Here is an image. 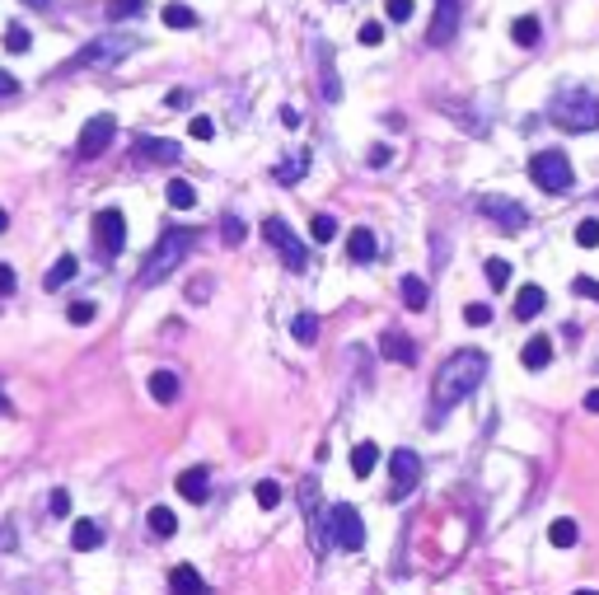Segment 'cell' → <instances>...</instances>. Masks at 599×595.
I'll list each match as a JSON object with an SVG mask.
<instances>
[{
    "mask_svg": "<svg viewBox=\"0 0 599 595\" xmlns=\"http://www.w3.org/2000/svg\"><path fill=\"white\" fill-rule=\"evenodd\" d=\"M482 375H487V357L478 347H464V351H454V357L435 370V380H431V403H435V422H441L454 403H464L478 385H482Z\"/></svg>",
    "mask_w": 599,
    "mask_h": 595,
    "instance_id": "cell-1",
    "label": "cell"
},
{
    "mask_svg": "<svg viewBox=\"0 0 599 595\" xmlns=\"http://www.w3.org/2000/svg\"><path fill=\"white\" fill-rule=\"evenodd\" d=\"M193 245H197V230H165L159 235V245H155V254L146 258V267H141V286H159L165 277H174L178 267H183V258L193 254Z\"/></svg>",
    "mask_w": 599,
    "mask_h": 595,
    "instance_id": "cell-2",
    "label": "cell"
},
{
    "mask_svg": "<svg viewBox=\"0 0 599 595\" xmlns=\"http://www.w3.org/2000/svg\"><path fill=\"white\" fill-rule=\"evenodd\" d=\"M548 118L562 127V131H594L599 127V99L581 85H566L553 94L548 103Z\"/></svg>",
    "mask_w": 599,
    "mask_h": 595,
    "instance_id": "cell-3",
    "label": "cell"
},
{
    "mask_svg": "<svg viewBox=\"0 0 599 595\" xmlns=\"http://www.w3.org/2000/svg\"><path fill=\"white\" fill-rule=\"evenodd\" d=\"M141 47V38H131V34H99L94 43H85L75 52V57L62 66V71H90V66H113L122 57H131V52Z\"/></svg>",
    "mask_w": 599,
    "mask_h": 595,
    "instance_id": "cell-4",
    "label": "cell"
},
{
    "mask_svg": "<svg viewBox=\"0 0 599 595\" xmlns=\"http://www.w3.org/2000/svg\"><path fill=\"white\" fill-rule=\"evenodd\" d=\"M529 178L543 187V193H571V183H576V174H571V159L562 150H538L529 159Z\"/></svg>",
    "mask_w": 599,
    "mask_h": 595,
    "instance_id": "cell-5",
    "label": "cell"
},
{
    "mask_svg": "<svg viewBox=\"0 0 599 595\" xmlns=\"http://www.w3.org/2000/svg\"><path fill=\"white\" fill-rule=\"evenodd\" d=\"M262 239L281 254V263L290 267V273H305V267H309V249L300 245V235L281 221V216H267V221H262Z\"/></svg>",
    "mask_w": 599,
    "mask_h": 595,
    "instance_id": "cell-6",
    "label": "cell"
},
{
    "mask_svg": "<svg viewBox=\"0 0 599 595\" xmlns=\"http://www.w3.org/2000/svg\"><path fill=\"white\" fill-rule=\"evenodd\" d=\"M328 530H333V544L347 549V553H357L366 544V521H361V511L351 506V502H338L328 511Z\"/></svg>",
    "mask_w": 599,
    "mask_h": 595,
    "instance_id": "cell-7",
    "label": "cell"
},
{
    "mask_svg": "<svg viewBox=\"0 0 599 595\" xmlns=\"http://www.w3.org/2000/svg\"><path fill=\"white\" fill-rule=\"evenodd\" d=\"M113 137H118V118H113V113H94L85 127H80L75 155H80V159H99L108 146H113Z\"/></svg>",
    "mask_w": 599,
    "mask_h": 595,
    "instance_id": "cell-8",
    "label": "cell"
},
{
    "mask_svg": "<svg viewBox=\"0 0 599 595\" xmlns=\"http://www.w3.org/2000/svg\"><path fill=\"white\" fill-rule=\"evenodd\" d=\"M478 211L487 216L492 226H501L506 235H520L525 226H529V211L515 202V197H501V193H487V197H478Z\"/></svg>",
    "mask_w": 599,
    "mask_h": 595,
    "instance_id": "cell-9",
    "label": "cell"
},
{
    "mask_svg": "<svg viewBox=\"0 0 599 595\" xmlns=\"http://www.w3.org/2000/svg\"><path fill=\"white\" fill-rule=\"evenodd\" d=\"M94 245H99V254H103V258L122 254V245H127V216H122L118 206L94 211Z\"/></svg>",
    "mask_w": 599,
    "mask_h": 595,
    "instance_id": "cell-10",
    "label": "cell"
},
{
    "mask_svg": "<svg viewBox=\"0 0 599 595\" xmlns=\"http://www.w3.org/2000/svg\"><path fill=\"white\" fill-rule=\"evenodd\" d=\"M389 478H394L389 497L403 502L407 493L417 488V478H422V459H417V450H394V455H389Z\"/></svg>",
    "mask_w": 599,
    "mask_h": 595,
    "instance_id": "cell-11",
    "label": "cell"
},
{
    "mask_svg": "<svg viewBox=\"0 0 599 595\" xmlns=\"http://www.w3.org/2000/svg\"><path fill=\"white\" fill-rule=\"evenodd\" d=\"M459 14H464V0H435V14H431V47H450L459 34Z\"/></svg>",
    "mask_w": 599,
    "mask_h": 595,
    "instance_id": "cell-12",
    "label": "cell"
},
{
    "mask_svg": "<svg viewBox=\"0 0 599 595\" xmlns=\"http://www.w3.org/2000/svg\"><path fill=\"white\" fill-rule=\"evenodd\" d=\"M136 159H146V165H178L183 146L169 141V137H141L136 141Z\"/></svg>",
    "mask_w": 599,
    "mask_h": 595,
    "instance_id": "cell-13",
    "label": "cell"
},
{
    "mask_svg": "<svg viewBox=\"0 0 599 595\" xmlns=\"http://www.w3.org/2000/svg\"><path fill=\"white\" fill-rule=\"evenodd\" d=\"M174 488H178L183 502H206V497H211V474H206L202 465H197V469H183Z\"/></svg>",
    "mask_w": 599,
    "mask_h": 595,
    "instance_id": "cell-14",
    "label": "cell"
},
{
    "mask_svg": "<svg viewBox=\"0 0 599 595\" xmlns=\"http://www.w3.org/2000/svg\"><path fill=\"white\" fill-rule=\"evenodd\" d=\"M379 351H385L389 361H398V366H413L417 361V342L407 338V333H398V329H389L385 338H379Z\"/></svg>",
    "mask_w": 599,
    "mask_h": 595,
    "instance_id": "cell-15",
    "label": "cell"
},
{
    "mask_svg": "<svg viewBox=\"0 0 599 595\" xmlns=\"http://www.w3.org/2000/svg\"><path fill=\"white\" fill-rule=\"evenodd\" d=\"M375 254H379V239H375V230H366V226H357V230H351L347 235V258L351 263H375Z\"/></svg>",
    "mask_w": 599,
    "mask_h": 595,
    "instance_id": "cell-16",
    "label": "cell"
},
{
    "mask_svg": "<svg viewBox=\"0 0 599 595\" xmlns=\"http://www.w3.org/2000/svg\"><path fill=\"white\" fill-rule=\"evenodd\" d=\"M169 590L174 595H211L206 581H202V572H197V567H187V562H178L174 572H169Z\"/></svg>",
    "mask_w": 599,
    "mask_h": 595,
    "instance_id": "cell-17",
    "label": "cell"
},
{
    "mask_svg": "<svg viewBox=\"0 0 599 595\" xmlns=\"http://www.w3.org/2000/svg\"><path fill=\"white\" fill-rule=\"evenodd\" d=\"M543 305H548V291L543 286H520V295H515V319L529 323V319L543 314Z\"/></svg>",
    "mask_w": 599,
    "mask_h": 595,
    "instance_id": "cell-18",
    "label": "cell"
},
{
    "mask_svg": "<svg viewBox=\"0 0 599 595\" xmlns=\"http://www.w3.org/2000/svg\"><path fill=\"white\" fill-rule=\"evenodd\" d=\"M520 361H525V370H543V366L553 361V338L534 333V338L525 342V351H520Z\"/></svg>",
    "mask_w": 599,
    "mask_h": 595,
    "instance_id": "cell-19",
    "label": "cell"
},
{
    "mask_svg": "<svg viewBox=\"0 0 599 595\" xmlns=\"http://www.w3.org/2000/svg\"><path fill=\"white\" fill-rule=\"evenodd\" d=\"M71 544H75L80 553H94V549L103 544V525H99V521H75V530H71Z\"/></svg>",
    "mask_w": 599,
    "mask_h": 595,
    "instance_id": "cell-20",
    "label": "cell"
},
{
    "mask_svg": "<svg viewBox=\"0 0 599 595\" xmlns=\"http://www.w3.org/2000/svg\"><path fill=\"white\" fill-rule=\"evenodd\" d=\"M150 398L155 403H174L178 398V370H150Z\"/></svg>",
    "mask_w": 599,
    "mask_h": 595,
    "instance_id": "cell-21",
    "label": "cell"
},
{
    "mask_svg": "<svg viewBox=\"0 0 599 595\" xmlns=\"http://www.w3.org/2000/svg\"><path fill=\"white\" fill-rule=\"evenodd\" d=\"M375 465H379V446H375V441L351 446V474H357V478H370Z\"/></svg>",
    "mask_w": 599,
    "mask_h": 595,
    "instance_id": "cell-22",
    "label": "cell"
},
{
    "mask_svg": "<svg viewBox=\"0 0 599 595\" xmlns=\"http://www.w3.org/2000/svg\"><path fill=\"white\" fill-rule=\"evenodd\" d=\"M398 295H403L407 310H426V301H431V291H426L422 277H403V282H398Z\"/></svg>",
    "mask_w": 599,
    "mask_h": 595,
    "instance_id": "cell-23",
    "label": "cell"
},
{
    "mask_svg": "<svg viewBox=\"0 0 599 595\" xmlns=\"http://www.w3.org/2000/svg\"><path fill=\"white\" fill-rule=\"evenodd\" d=\"M75 273H80V258L75 254H62L57 263H52V273H47V291H62Z\"/></svg>",
    "mask_w": 599,
    "mask_h": 595,
    "instance_id": "cell-24",
    "label": "cell"
},
{
    "mask_svg": "<svg viewBox=\"0 0 599 595\" xmlns=\"http://www.w3.org/2000/svg\"><path fill=\"white\" fill-rule=\"evenodd\" d=\"M576 539H581V525L571 521V516H562V521L548 525V544H553V549H571Z\"/></svg>",
    "mask_w": 599,
    "mask_h": 595,
    "instance_id": "cell-25",
    "label": "cell"
},
{
    "mask_svg": "<svg viewBox=\"0 0 599 595\" xmlns=\"http://www.w3.org/2000/svg\"><path fill=\"white\" fill-rule=\"evenodd\" d=\"M159 19H165V29H197V10L193 5H178V0L159 10Z\"/></svg>",
    "mask_w": 599,
    "mask_h": 595,
    "instance_id": "cell-26",
    "label": "cell"
},
{
    "mask_svg": "<svg viewBox=\"0 0 599 595\" xmlns=\"http://www.w3.org/2000/svg\"><path fill=\"white\" fill-rule=\"evenodd\" d=\"M165 197H169L174 211H193V206H197V187H193V183H183V178H174V183L165 187Z\"/></svg>",
    "mask_w": 599,
    "mask_h": 595,
    "instance_id": "cell-27",
    "label": "cell"
},
{
    "mask_svg": "<svg viewBox=\"0 0 599 595\" xmlns=\"http://www.w3.org/2000/svg\"><path fill=\"white\" fill-rule=\"evenodd\" d=\"M510 38H515V43H520V47H534V43L543 38V24H538L534 14H520V19H515V24H510Z\"/></svg>",
    "mask_w": 599,
    "mask_h": 595,
    "instance_id": "cell-28",
    "label": "cell"
},
{
    "mask_svg": "<svg viewBox=\"0 0 599 595\" xmlns=\"http://www.w3.org/2000/svg\"><path fill=\"white\" fill-rule=\"evenodd\" d=\"M305 169H309V155H305V150H295L286 165L271 169V178H277V183H295V178H305Z\"/></svg>",
    "mask_w": 599,
    "mask_h": 595,
    "instance_id": "cell-29",
    "label": "cell"
},
{
    "mask_svg": "<svg viewBox=\"0 0 599 595\" xmlns=\"http://www.w3.org/2000/svg\"><path fill=\"white\" fill-rule=\"evenodd\" d=\"M136 14H146V0H108V24H122Z\"/></svg>",
    "mask_w": 599,
    "mask_h": 595,
    "instance_id": "cell-30",
    "label": "cell"
},
{
    "mask_svg": "<svg viewBox=\"0 0 599 595\" xmlns=\"http://www.w3.org/2000/svg\"><path fill=\"white\" fill-rule=\"evenodd\" d=\"M290 338H295L300 347H309V342L319 338V319H314V314H295V323H290Z\"/></svg>",
    "mask_w": 599,
    "mask_h": 595,
    "instance_id": "cell-31",
    "label": "cell"
},
{
    "mask_svg": "<svg viewBox=\"0 0 599 595\" xmlns=\"http://www.w3.org/2000/svg\"><path fill=\"white\" fill-rule=\"evenodd\" d=\"M146 521H150V530H155L159 539H169V534L178 530V516H174V511H169V506H155V511H150V516H146Z\"/></svg>",
    "mask_w": 599,
    "mask_h": 595,
    "instance_id": "cell-32",
    "label": "cell"
},
{
    "mask_svg": "<svg viewBox=\"0 0 599 595\" xmlns=\"http://www.w3.org/2000/svg\"><path fill=\"white\" fill-rule=\"evenodd\" d=\"M309 235H314V245H333V235H338V221L328 211H319L314 221H309Z\"/></svg>",
    "mask_w": 599,
    "mask_h": 595,
    "instance_id": "cell-33",
    "label": "cell"
},
{
    "mask_svg": "<svg viewBox=\"0 0 599 595\" xmlns=\"http://www.w3.org/2000/svg\"><path fill=\"white\" fill-rule=\"evenodd\" d=\"M253 497H258V506L262 511H271V506H281V483H271V478H262L258 488H253Z\"/></svg>",
    "mask_w": 599,
    "mask_h": 595,
    "instance_id": "cell-34",
    "label": "cell"
},
{
    "mask_svg": "<svg viewBox=\"0 0 599 595\" xmlns=\"http://www.w3.org/2000/svg\"><path fill=\"white\" fill-rule=\"evenodd\" d=\"M5 47L14 52V57H19V52H29V47H33L29 29H24V24H10V29H5Z\"/></svg>",
    "mask_w": 599,
    "mask_h": 595,
    "instance_id": "cell-35",
    "label": "cell"
},
{
    "mask_svg": "<svg viewBox=\"0 0 599 595\" xmlns=\"http://www.w3.org/2000/svg\"><path fill=\"white\" fill-rule=\"evenodd\" d=\"M487 282L501 291V286L510 282V263H506V258H487Z\"/></svg>",
    "mask_w": 599,
    "mask_h": 595,
    "instance_id": "cell-36",
    "label": "cell"
},
{
    "mask_svg": "<svg viewBox=\"0 0 599 595\" xmlns=\"http://www.w3.org/2000/svg\"><path fill=\"white\" fill-rule=\"evenodd\" d=\"M385 14H389V24H407L413 19V0H385Z\"/></svg>",
    "mask_w": 599,
    "mask_h": 595,
    "instance_id": "cell-37",
    "label": "cell"
},
{
    "mask_svg": "<svg viewBox=\"0 0 599 595\" xmlns=\"http://www.w3.org/2000/svg\"><path fill=\"white\" fill-rule=\"evenodd\" d=\"M576 245H581V249H594V245H599V221H581V226H576Z\"/></svg>",
    "mask_w": 599,
    "mask_h": 595,
    "instance_id": "cell-38",
    "label": "cell"
},
{
    "mask_svg": "<svg viewBox=\"0 0 599 595\" xmlns=\"http://www.w3.org/2000/svg\"><path fill=\"white\" fill-rule=\"evenodd\" d=\"M464 319L473 323V329H482V323H492V305H482V301H473V305L464 310Z\"/></svg>",
    "mask_w": 599,
    "mask_h": 595,
    "instance_id": "cell-39",
    "label": "cell"
},
{
    "mask_svg": "<svg viewBox=\"0 0 599 595\" xmlns=\"http://www.w3.org/2000/svg\"><path fill=\"white\" fill-rule=\"evenodd\" d=\"M357 38H361L366 47H379V43H385V24H375V19L361 24V34H357Z\"/></svg>",
    "mask_w": 599,
    "mask_h": 595,
    "instance_id": "cell-40",
    "label": "cell"
},
{
    "mask_svg": "<svg viewBox=\"0 0 599 595\" xmlns=\"http://www.w3.org/2000/svg\"><path fill=\"white\" fill-rule=\"evenodd\" d=\"M66 319H71V323H90V319H94V305H90V301H75V305H66Z\"/></svg>",
    "mask_w": 599,
    "mask_h": 595,
    "instance_id": "cell-41",
    "label": "cell"
},
{
    "mask_svg": "<svg viewBox=\"0 0 599 595\" xmlns=\"http://www.w3.org/2000/svg\"><path fill=\"white\" fill-rule=\"evenodd\" d=\"M187 131H193L197 141H211V137H215V122H211V118H193V127H187Z\"/></svg>",
    "mask_w": 599,
    "mask_h": 595,
    "instance_id": "cell-42",
    "label": "cell"
},
{
    "mask_svg": "<svg viewBox=\"0 0 599 595\" xmlns=\"http://www.w3.org/2000/svg\"><path fill=\"white\" fill-rule=\"evenodd\" d=\"M47 506H52V516H66V511H71V493H62V488H57V493L47 497Z\"/></svg>",
    "mask_w": 599,
    "mask_h": 595,
    "instance_id": "cell-43",
    "label": "cell"
},
{
    "mask_svg": "<svg viewBox=\"0 0 599 595\" xmlns=\"http://www.w3.org/2000/svg\"><path fill=\"white\" fill-rule=\"evenodd\" d=\"M571 286H576V295H590V301H599V282H594V277H576Z\"/></svg>",
    "mask_w": 599,
    "mask_h": 595,
    "instance_id": "cell-44",
    "label": "cell"
},
{
    "mask_svg": "<svg viewBox=\"0 0 599 595\" xmlns=\"http://www.w3.org/2000/svg\"><path fill=\"white\" fill-rule=\"evenodd\" d=\"M0 295H14V267L0 263Z\"/></svg>",
    "mask_w": 599,
    "mask_h": 595,
    "instance_id": "cell-45",
    "label": "cell"
},
{
    "mask_svg": "<svg viewBox=\"0 0 599 595\" xmlns=\"http://www.w3.org/2000/svg\"><path fill=\"white\" fill-rule=\"evenodd\" d=\"M239 239H243V221L230 216V221H225V245H239Z\"/></svg>",
    "mask_w": 599,
    "mask_h": 595,
    "instance_id": "cell-46",
    "label": "cell"
},
{
    "mask_svg": "<svg viewBox=\"0 0 599 595\" xmlns=\"http://www.w3.org/2000/svg\"><path fill=\"white\" fill-rule=\"evenodd\" d=\"M389 165V146H375L370 150V169H385Z\"/></svg>",
    "mask_w": 599,
    "mask_h": 595,
    "instance_id": "cell-47",
    "label": "cell"
},
{
    "mask_svg": "<svg viewBox=\"0 0 599 595\" xmlns=\"http://www.w3.org/2000/svg\"><path fill=\"white\" fill-rule=\"evenodd\" d=\"M14 90H19V85H14V75H10V71H0V94H14Z\"/></svg>",
    "mask_w": 599,
    "mask_h": 595,
    "instance_id": "cell-48",
    "label": "cell"
},
{
    "mask_svg": "<svg viewBox=\"0 0 599 595\" xmlns=\"http://www.w3.org/2000/svg\"><path fill=\"white\" fill-rule=\"evenodd\" d=\"M206 291H211V277H202V282H197V286H193V301H197V305H202V301H206Z\"/></svg>",
    "mask_w": 599,
    "mask_h": 595,
    "instance_id": "cell-49",
    "label": "cell"
},
{
    "mask_svg": "<svg viewBox=\"0 0 599 595\" xmlns=\"http://www.w3.org/2000/svg\"><path fill=\"white\" fill-rule=\"evenodd\" d=\"M585 413H599V389H590V394H585Z\"/></svg>",
    "mask_w": 599,
    "mask_h": 595,
    "instance_id": "cell-50",
    "label": "cell"
},
{
    "mask_svg": "<svg viewBox=\"0 0 599 595\" xmlns=\"http://www.w3.org/2000/svg\"><path fill=\"white\" fill-rule=\"evenodd\" d=\"M10 230V216H5V206H0V235H5Z\"/></svg>",
    "mask_w": 599,
    "mask_h": 595,
    "instance_id": "cell-51",
    "label": "cell"
},
{
    "mask_svg": "<svg viewBox=\"0 0 599 595\" xmlns=\"http://www.w3.org/2000/svg\"><path fill=\"white\" fill-rule=\"evenodd\" d=\"M24 5H33V10H47V5H52V0H24Z\"/></svg>",
    "mask_w": 599,
    "mask_h": 595,
    "instance_id": "cell-52",
    "label": "cell"
},
{
    "mask_svg": "<svg viewBox=\"0 0 599 595\" xmlns=\"http://www.w3.org/2000/svg\"><path fill=\"white\" fill-rule=\"evenodd\" d=\"M576 595H599V590H576Z\"/></svg>",
    "mask_w": 599,
    "mask_h": 595,
    "instance_id": "cell-53",
    "label": "cell"
},
{
    "mask_svg": "<svg viewBox=\"0 0 599 595\" xmlns=\"http://www.w3.org/2000/svg\"><path fill=\"white\" fill-rule=\"evenodd\" d=\"M0 408H5V394H0Z\"/></svg>",
    "mask_w": 599,
    "mask_h": 595,
    "instance_id": "cell-54",
    "label": "cell"
}]
</instances>
